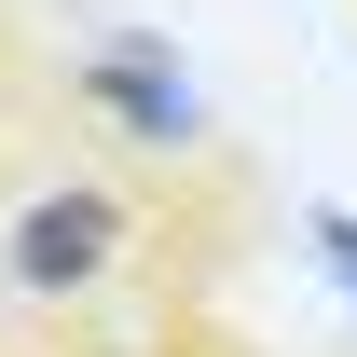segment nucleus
<instances>
[{
  "label": "nucleus",
  "instance_id": "obj_1",
  "mask_svg": "<svg viewBox=\"0 0 357 357\" xmlns=\"http://www.w3.org/2000/svg\"><path fill=\"white\" fill-rule=\"evenodd\" d=\"M83 96L110 110L124 137H151V151H178V137L206 124V96H192V69H178L165 42H137V28H110V42L83 55Z\"/></svg>",
  "mask_w": 357,
  "mask_h": 357
},
{
  "label": "nucleus",
  "instance_id": "obj_2",
  "mask_svg": "<svg viewBox=\"0 0 357 357\" xmlns=\"http://www.w3.org/2000/svg\"><path fill=\"white\" fill-rule=\"evenodd\" d=\"M110 248H124L110 192H42L14 220V289H83V275H110Z\"/></svg>",
  "mask_w": 357,
  "mask_h": 357
},
{
  "label": "nucleus",
  "instance_id": "obj_3",
  "mask_svg": "<svg viewBox=\"0 0 357 357\" xmlns=\"http://www.w3.org/2000/svg\"><path fill=\"white\" fill-rule=\"evenodd\" d=\"M303 248H316V275L357 303V220H344V206H316V220H303Z\"/></svg>",
  "mask_w": 357,
  "mask_h": 357
}]
</instances>
